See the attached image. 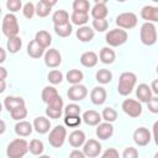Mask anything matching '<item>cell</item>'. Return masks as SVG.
<instances>
[{"instance_id":"cell-25","label":"cell","mask_w":158,"mask_h":158,"mask_svg":"<svg viewBox=\"0 0 158 158\" xmlns=\"http://www.w3.org/2000/svg\"><path fill=\"white\" fill-rule=\"evenodd\" d=\"M75 35H77V38H78L80 42H90V41L94 38L95 32H94V28H91V27H89V26L85 25V26L79 27V28L77 30Z\"/></svg>"},{"instance_id":"cell-15","label":"cell","mask_w":158,"mask_h":158,"mask_svg":"<svg viewBox=\"0 0 158 158\" xmlns=\"http://www.w3.org/2000/svg\"><path fill=\"white\" fill-rule=\"evenodd\" d=\"M57 4L56 0L49 1V0H40L36 4V15L38 17H47L52 10V7Z\"/></svg>"},{"instance_id":"cell-40","label":"cell","mask_w":158,"mask_h":158,"mask_svg":"<svg viewBox=\"0 0 158 158\" xmlns=\"http://www.w3.org/2000/svg\"><path fill=\"white\" fill-rule=\"evenodd\" d=\"M81 112V107L78 104H68L64 107V116H80Z\"/></svg>"},{"instance_id":"cell-55","label":"cell","mask_w":158,"mask_h":158,"mask_svg":"<svg viewBox=\"0 0 158 158\" xmlns=\"http://www.w3.org/2000/svg\"><path fill=\"white\" fill-rule=\"evenodd\" d=\"M0 53H1V58H0V63H4L6 59V52L4 48H0Z\"/></svg>"},{"instance_id":"cell-22","label":"cell","mask_w":158,"mask_h":158,"mask_svg":"<svg viewBox=\"0 0 158 158\" xmlns=\"http://www.w3.org/2000/svg\"><path fill=\"white\" fill-rule=\"evenodd\" d=\"M4 106H5V109H6L9 112H11V111H14V110L17 109V107L26 106V102H25V100H23L22 98H20V96H11V95H9V96H6V98L4 99Z\"/></svg>"},{"instance_id":"cell-36","label":"cell","mask_w":158,"mask_h":158,"mask_svg":"<svg viewBox=\"0 0 158 158\" xmlns=\"http://www.w3.org/2000/svg\"><path fill=\"white\" fill-rule=\"evenodd\" d=\"M73 11L74 12H83V14H89L90 10V4L88 0H74L73 1Z\"/></svg>"},{"instance_id":"cell-46","label":"cell","mask_w":158,"mask_h":158,"mask_svg":"<svg viewBox=\"0 0 158 158\" xmlns=\"http://www.w3.org/2000/svg\"><path fill=\"white\" fill-rule=\"evenodd\" d=\"M62 111H63V110H58V109L47 106V107H46V116H47L48 118L57 120V118H59V117L62 116Z\"/></svg>"},{"instance_id":"cell-3","label":"cell","mask_w":158,"mask_h":158,"mask_svg":"<svg viewBox=\"0 0 158 158\" xmlns=\"http://www.w3.org/2000/svg\"><path fill=\"white\" fill-rule=\"evenodd\" d=\"M1 30H2V33H4L7 38L19 36L20 26H19V22H17V17H16L14 14H10V12L6 14V15L2 17Z\"/></svg>"},{"instance_id":"cell-50","label":"cell","mask_w":158,"mask_h":158,"mask_svg":"<svg viewBox=\"0 0 158 158\" xmlns=\"http://www.w3.org/2000/svg\"><path fill=\"white\" fill-rule=\"evenodd\" d=\"M47 106H51V107H54V109H58V110H63V106H64V102H63V99L59 96H57L56 99H53Z\"/></svg>"},{"instance_id":"cell-51","label":"cell","mask_w":158,"mask_h":158,"mask_svg":"<svg viewBox=\"0 0 158 158\" xmlns=\"http://www.w3.org/2000/svg\"><path fill=\"white\" fill-rule=\"evenodd\" d=\"M69 158H86V156L84 154L83 151H79L75 148L69 153Z\"/></svg>"},{"instance_id":"cell-28","label":"cell","mask_w":158,"mask_h":158,"mask_svg":"<svg viewBox=\"0 0 158 158\" xmlns=\"http://www.w3.org/2000/svg\"><path fill=\"white\" fill-rule=\"evenodd\" d=\"M35 41H36L37 43H40V44L46 49V48H48V47L51 46V43H52V36L49 35V32H47V31H44V30H41V31L36 32V35H35Z\"/></svg>"},{"instance_id":"cell-18","label":"cell","mask_w":158,"mask_h":158,"mask_svg":"<svg viewBox=\"0 0 158 158\" xmlns=\"http://www.w3.org/2000/svg\"><path fill=\"white\" fill-rule=\"evenodd\" d=\"M33 128L40 135H46L49 132L51 128V121L44 116H38L33 120Z\"/></svg>"},{"instance_id":"cell-8","label":"cell","mask_w":158,"mask_h":158,"mask_svg":"<svg viewBox=\"0 0 158 158\" xmlns=\"http://www.w3.org/2000/svg\"><path fill=\"white\" fill-rule=\"evenodd\" d=\"M121 109H122V111L126 115H128L130 117H133V118L141 116L142 110H143L141 102L137 101V100H135V99H125L122 101Z\"/></svg>"},{"instance_id":"cell-1","label":"cell","mask_w":158,"mask_h":158,"mask_svg":"<svg viewBox=\"0 0 158 158\" xmlns=\"http://www.w3.org/2000/svg\"><path fill=\"white\" fill-rule=\"evenodd\" d=\"M137 83V75L132 72H123L118 78L117 91L122 96H127L132 93Z\"/></svg>"},{"instance_id":"cell-17","label":"cell","mask_w":158,"mask_h":158,"mask_svg":"<svg viewBox=\"0 0 158 158\" xmlns=\"http://www.w3.org/2000/svg\"><path fill=\"white\" fill-rule=\"evenodd\" d=\"M106 98H107V93H106L105 88H102V86H95L90 91V100L94 105L99 106V105L105 104Z\"/></svg>"},{"instance_id":"cell-34","label":"cell","mask_w":158,"mask_h":158,"mask_svg":"<svg viewBox=\"0 0 158 158\" xmlns=\"http://www.w3.org/2000/svg\"><path fill=\"white\" fill-rule=\"evenodd\" d=\"M70 20L73 25H77L79 27L85 26V23L89 21V14H83V12H72Z\"/></svg>"},{"instance_id":"cell-47","label":"cell","mask_w":158,"mask_h":158,"mask_svg":"<svg viewBox=\"0 0 158 158\" xmlns=\"http://www.w3.org/2000/svg\"><path fill=\"white\" fill-rule=\"evenodd\" d=\"M122 158H138V151L135 147H126L122 152Z\"/></svg>"},{"instance_id":"cell-60","label":"cell","mask_w":158,"mask_h":158,"mask_svg":"<svg viewBox=\"0 0 158 158\" xmlns=\"http://www.w3.org/2000/svg\"><path fill=\"white\" fill-rule=\"evenodd\" d=\"M156 72H157V74H158V65H157V68H156Z\"/></svg>"},{"instance_id":"cell-59","label":"cell","mask_w":158,"mask_h":158,"mask_svg":"<svg viewBox=\"0 0 158 158\" xmlns=\"http://www.w3.org/2000/svg\"><path fill=\"white\" fill-rule=\"evenodd\" d=\"M153 158H158V152H157V153L154 154V157H153Z\"/></svg>"},{"instance_id":"cell-2","label":"cell","mask_w":158,"mask_h":158,"mask_svg":"<svg viewBox=\"0 0 158 158\" xmlns=\"http://www.w3.org/2000/svg\"><path fill=\"white\" fill-rule=\"evenodd\" d=\"M28 143L23 138L12 139L6 147V156L9 158H22L28 152Z\"/></svg>"},{"instance_id":"cell-14","label":"cell","mask_w":158,"mask_h":158,"mask_svg":"<svg viewBox=\"0 0 158 158\" xmlns=\"http://www.w3.org/2000/svg\"><path fill=\"white\" fill-rule=\"evenodd\" d=\"M141 17L146 20V22H158V6H152V5H146L141 10Z\"/></svg>"},{"instance_id":"cell-43","label":"cell","mask_w":158,"mask_h":158,"mask_svg":"<svg viewBox=\"0 0 158 158\" xmlns=\"http://www.w3.org/2000/svg\"><path fill=\"white\" fill-rule=\"evenodd\" d=\"M81 121H83L81 116H64V125L67 127L75 128L81 123Z\"/></svg>"},{"instance_id":"cell-26","label":"cell","mask_w":158,"mask_h":158,"mask_svg":"<svg viewBox=\"0 0 158 158\" xmlns=\"http://www.w3.org/2000/svg\"><path fill=\"white\" fill-rule=\"evenodd\" d=\"M44 53H46V52H44V48H43L40 43H37L35 40H32V41L27 44V54H28L31 58L38 59V58H41Z\"/></svg>"},{"instance_id":"cell-6","label":"cell","mask_w":158,"mask_h":158,"mask_svg":"<svg viewBox=\"0 0 158 158\" xmlns=\"http://www.w3.org/2000/svg\"><path fill=\"white\" fill-rule=\"evenodd\" d=\"M139 37H141V42L144 46H153L157 42V28L154 23L144 22L141 26Z\"/></svg>"},{"instance_id":"cell-44","label":"cell","mask_w":158,"mask_h":158,"mask_svg":"<svg viewBox=\"0 0 158 158\" xmlns=\"http://www.w3.org/2000/svg\"><path fill=\"white\" fill-rule=\"evenodd\" d=\"M93 28L98 32H105L109 28V22L106 19L104 20H93Z\"/></svg>"},{"instance_id":"cell-31","label":"cell","mask_w":158,"mask_h":158,"mask_svg":"<svg viewBox=\"0 0 158 158\" xmlns=\"http://www.w3.org/2000/svg\"><path fill=\"white\" fill-rule=\"evenodd\" d=\"M52 21L54 26L65 25L69 22V14L65 10H57L52 16Z\"/></svg>"},{"instance_id":"cell-57","label":"cell","mask_w":158,"mask_h":158,"mask_svg":"<svg viewBox=\"0 0 158 158\" xmlns=\"http://www.w3.org/2000/svg\"><path fill=\"white\" fill-rule=\"evenodd\" d=\"M5 132V121L1 120V130H0V133H4Z\"/></svg>"},{"instance_id":"cell-53","label":"cell","mask_w":158,"mask_h":158,"mask_svg":"<svg viewBox=\"0 0 158 158\" xmlns=\"http://www.w3.org/2000/svg\"><path fill=\"white\" fill-rule=\"evenodd\" d=\"M151 89H152V93L156 94L158 96V79H154L151 84Z\"/></svg>"},{"instance_id":"cell-49","label":"cell","mask_w":158,"mask_h":158,"mask_svg":"<svg viewBox=\"0 0 158 158\" xmlns=\"http://www.w3.org/2000/svg\"><path fill=\"white\" fill-rule=\"evenodd\" d=\"M100 158H120V154H118V151L115 149V148H107Z\"/></svg>"},{"instance_id":"cell-21","label":"cell","mask_w":158,"mask_h":158,"mask_svg":"<svg viewBox=\"0 0 158 158\" xmlns=\"http://www.w3.org/2000/svg\"><path fill=\"white\" fill-rule=\"evenodd\" d=\"M33 123L28 122V121H19L15 125V133L19 137H28L32 131H33Z\"/></svg>"},{"instance_id":"cell-4","label":"cell","mask_w":158,"mask_h":158,"mask_svg":"<svg viewBox=\"0 0 158 158\" xmlns=\"http://www.w3.org/2000/svg\"><path fill=\"white\" fill-rule=\"evenodd\" d=\"M67 139V130L62 125L54 126L48 135V143L53 148H60Z\"/></svg>"},{"instance_id":"cell-9","label":"cell","mask_w":158,"mask_h":158,"mask_svg":"<svg viewBox=\"0 0 158 158\" xmlns=\"http://www.w3.org/2000/svg\"><path fill=\"white\" fill-rule=\"evenodd\" d=\"M152 139V135L149 132V130L147 127H138L133 132V141L137 146L139 147H144L147 146Z\"/></svg>"},{"instance_id":"cell-23","label":"cell","mask_w":158,"mask_h":158,"mask_svg":"<svg viewBox=\"0 0 158 158\" xmlns=\"http://www.w3.org/2000/svg\"><path fill=\"white\" fill-rule=\"evenodd\" d=\"M81 118L88 126H98L101 123V120H102L101 115L95 110H86L83 114Z\"/></svg>"},{"instance_id":"cell-35","label":"cell","mask_w":158,"mask_h":158,"mask_svg":"<svg viewBox=\"0 0 158 158\" xmlns=\"http://www.w3.org/2000/svg\"><path fill=\"white\" fill-rule=\"evenodd\" d=\"M28 149H30V153H32L33 156H42L44 151V144L41 139L33 138L28 144Z\"/></svg>"},{"instance_id":"cell-30","label":"cell","mask_w":158,"mask_h":158,"mask_svg":"<svg viewBox=\"0 0 158 158\" xmlns=\"http://www.w3.org/2000/svg\"><path fill=\"white\" fill-rule=\"evenodd\" d=\"M65 79L68 83H70L72 85H77V84H80L81 80L84 79V73L79 69H70L67 75H65Z\"/></svg>"},{"instance_id":"cell-19","label":"cell","mask_w":158,"mask_h":158,"mask_svg":"<svg viewBox=\"0 0 158 158\" xmlns=\"http://www.w3.org/2000/svg\"><path fill=\"white\" fill-rule=\"evenodd\" d=\"M95 133L99 139H102V141L109 139L114 135V126L110 122H101L100 125L96 126Z\"/></svg>"},{"instance_id":"cell-27","label":"cell","mask_w":158,"mask_h":158,"mask_svg":"<svg viewBox=\"0 0 158 158\" xmlns=\"http://www.w3.org/2000/svg\"><path fill=\"white\" fill-rule=\"evenodd\" d=\"M100 62L104 64H112L116 59V53L111 47H102L99 53Z\"/></svg>"},{"instance_id":"cell-45","label":"cell","mask_w":158,"mask_h":158,"mask_svg":"<svg viewBox=\"0 0 158 158\" xmlns=\"http://www.w3.org/2000/svg\"><path fill=\"white\" fill-rule=\"evenodd\" d=\"M6 7L10 11V14H12V12H17L23 6H22L21 0H7L6 1Z\"/></svg>"},{"instance_id":"cell-5","label":"cell","mask_w":158,"mask_h":158,"mask_svg":"<svg viewBox=\"0 0 158 158\" xmlns=\"http://www.w3.org/2000/svg\"><path fill=\"white\" fill-rule=\"evenodd\" d=\"M127 38H128L127 32L118 27L110 30L105 36V41L109 44V47H120L123 43H126Z\"/></svg>"},{"instance_id":"cell-20","label":"cell","mask_w":158,"mask_h":158,"mask_svg":"<svg viewBox=\"0 0 158 158\" xmlns=\"http://www.w3.org/2000/svg\"><path fill=\"white\" fill-rule=\"evenodd\" d=\"M152 94L153 93H152L151 86L148 84H144V83L139 84L136 89V95H137V99H138L139 102H146L147 104L152 99Z\"/></svg>"},{"instance_id":"cell-11","label":"cell","mask_w":158,"mask_h":158,"mask_svg":"<svg viewBox=\"0 0 158 158\" xmlns=\"http://www.w3.org/2000/svg\"><path fill=\"white\" fill-rule=\"evenodd\" d=\"M67 95L69 98V100L72 101H81L86 98L88 95V89L85 85L83 84H77V85H72L68 91H67Z\"/></svg>"},{"instance_id":"cell-38","label":"cell","mask_w":158,"mask_h":158,"mask_svg":"<svg viewBox=\"0 0 158 158\" xmlns=\"http://www.w3.org/2000/svg\"><path fill=\"white\" fill-rule=\"evenodd\" d=\"M101 117H102V120H105V122L112 123V122H115V121L117 120V111H116L115 109L107 106V107H105V109L102 110Z\"/></svg>"},{"instance_id":"cell-16","label":"cell","mask_w":158,"mask_h":158,"mask_svg":"<svg viewBox=\"0 0 158 158\" xmlns=\"http://www.w3.org/2000/svg\"><path fill=\"white\" fill-rule=\"evenodd\" d=\"M107 14H109V10H107V6H106V1L105 0L95 1V5L91 9L93 19L94 20H104V19H106Z\"/></svg>"},{"instance_id":"cell-13","label":"cell","mask_w":158,"mask_h":158,"mask_svg":"<svg viewBox=\"0 0 158 158\" xmlns=\"http://www.w3.org/2000/svg\"><path fill=\"white\" fill-rule=\"evenodd\" d=\"M68 142H69V144L73 148H79V147L84 146V143L86 142V137H85L84 131H81V130H74V131H72L69 133Z\"/></svg>"},{"instance_id":"cell-48","label":"cell","mask_w":158,"mask_h":158,"mask_svg":"<svg viewBox=\"0 0 158 158\" xmlns=\"http://www.w3.org/2000/svg\"><path fill=\"white\" fill-rule=\"evenodd\" d=\"M147 106L152 114H158V96H152V99L147 102Z\"/></svg>"},{"instance_id":"cell-52","label":"cell","mask_w":158,"mask_h":158,"mask_svg":"<svg viewBox=\"0 0 158 158\" xmlns=\"http://www.w3.org/2000/svg\"><path fill=\"white\" fill-rule=\"evenodd\" d=\"M152 135H153V139H154V143L158 146V121H156V122L153 123Z\"/></svg>"},{"instance_id":"cell-39","label":"cell","mask_w":158,"mask_h":158,"mask_svg":"<svg viewBox=\"0 0 158 158\" xmlns=\"http://www.w3.org/2000/svg\"><path fill=\"white\" fill-rule=\"evenodd\" d=\"M47 79L48 81L52 84V85H57V84H60L62 80H63V74L60 70L58 69H53L51 70L48 74H47Z\"/></svg>"},{"instance_id":"cell-32","label":"cell","mask_w":158,"mask_h":158,"mask_svg":"<svg viewBox=\"0 0 158 158\" xmlns=\"http://www.w3.org/2000/svg\"><path fill=\"white\" fill-rule=\"evenodd\" d=\"M22 47V40L21 37L16 36V37H11V38H7V42H6V48L10 53L15 54L17 53Z\"/></svg>"},{"instance_id":"cell-29","label":"cell","mask_w":158,"mask_h":158,"mask_svg":"<svg viewBox=\"0 0 158 158\" xmlns=\"http://www.w3.org/2000/svg\"><path fill=\"white\" fill-rule=\"evenodd\" d=\"M57 96H59V94H58L57 89H56L54 86H52V85L44 86L43 90H42V94H41L42 101H43L44 104H47V105H48L53 99H56Z\"/></svg>"},{"instance_id":"cell-56","label":"cell","mask_w":158,"mask_h":158,"mask_svg":"<svg viewBox=\"0 0 158 158\" xmlns=\"http://www.w3.org/2000/svg\"><path fill=\"white\" fill-rule=\"evenodd\" d=\"M0 83H1V86H0V93H4V91H5V88H6V85H5V80H0Z\"/></svg>"},{"instance_id":"cell-54","label":"cell","mask_w":158,"mask_h":158,"mask_svg":"<svg viewBox=\"0 0 158 158\" xmlns=\"http://www.w3.org/2000/svg\"><path fill=\"white\" fill-rule=\"evenodd\" d=\"M7 77V70L4 67H0V80H5Z\"/></svg>"},{"instance_id":"cell-10","label":"cell","mask_w":158,"mask_h":158,"mask_svg":"<svg viewBox=\"0 0 158 158\" xmlns=\"http://www.w3.org/2000/svg\"><path fill=\"white\" fill-rule=\"evenodd\" d=\"M62 63V56L58 49L49 48L44 53V64L48 68H57Z\"/></svg>"},{"instance_id":"cell-58","label":"cell","mask_w":158,"mask_h":158,"mask_svg":"<svg viewBox=\"0 0 158 158\" xmlns=\"http://www.w3.org/2000/svg\"><path fill=\"white\" fill-rule=\"evenodd\" d=\"M38 158H51V157L47 154H42V156H38Z\"/></svg>"},{"instance_id":"cell-7","label":"cell","mask_w":158,"mask_h":158,"mask_svg":"<svg viewBox=\"0 0 158 158\" xmlns=\"http://www.w3.org/2000/svg\"><path fill=\"white\" fill-rule=\"evenodd\" d=\"M115 22L118 26V28H122L126 31V30H131V28L136 27L138 19H137V15L133 12H122L116 16Z\"/></svg>"},{"instance_id":"cell-42","label":"cell","mask_w":158,"mask_h":158,"mask_svg":"<svg viewBox=\"0 0 158 158\" xmlns=\"http://www.w3.org/2000/svg\"><path fill=\"white\" fill-rule=\"evenodd\" d=\"M22 14H23V16L26 19L31 20L36 14V5H33V2H31V1L26 2L23 5V7H22Z\"/></svg>"},{"instance_id":"cell-37","label":"cell","mask_w":158,"mask_h":158,"mask_svg":"<svg viewBox=\"0 0 158 158\" xmlns=\"http://www.w3.org/2000/svg\"><path fill=\"white\" fill-rule=\"evenodd\" d=\"M54 32L57 33V36L59 37H69L73 32V26L70 22L65 23V25H58V26H54Z\"/></svg>"},{"instance_id":"cell-24","label":"cell","mask_w":158,"mask_h":158,"mask_svg":"<svg viewBox=\"0 0 158 158\" xmlns=\"http://www.w3.org/2000/svg\"><path fill=\"white\" fill-rule=\"evenodd\" d=\"M98 60H99V57L93 51H86V52H84L80 56V63L85 68H93V67H95L98 64Z\"/></svg>"},{"instance_id":"cell-12","label":"cell","mask_w":158,"mask_h":158,"mask_svg":"<svg viewBox=\"0 0 158 158\" xmlns=\"http://www.w3.org/2000/svg\"><path fill=\"white\" fill-rule=\"evenodd\" d=\"M83 152L88 158H95L101 153V144L99 141L90 138L83 146Z\"/></svg>"},{"instance_id":"cell-41","label":"cell","mask_w":158,"mask_h":158,"mask_svg":"<svg viewBox=\"0 0 158 158\" xmlns=\"http://www.w3.org/2000/svg\"><path fill=\"white\" fill-rule=\"evenodd\" d=\"M10 115H11L12 120H15V121H17V122H19V121H23V118H26V116H27V109H26V106L17 107V109H15L14 111H11Z\"/></svg>"},{"instance_id":"cell-33","label":"cell","mask_w":158,"mask_h":158,"mask_svg":"<svg viewBox=\"0 0 158 158\" xmlns=\"http://www.w3.org/2000/svg\"><path fill=\"white\" fill-rule=\"evenodd\" d=\"M95 79H96L98 83H100L102 85L104 84H109L112 80V73H111V70L105 69V68L99 69L96 72V74H95Z\"/></svg>"}]
</instances>
